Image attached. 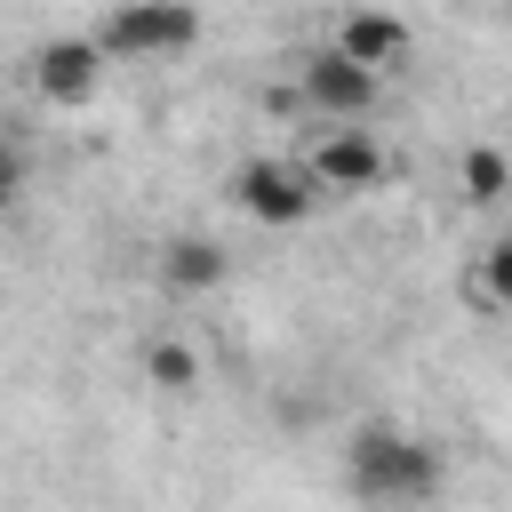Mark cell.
Returning a JSON list of instances; mask_svg holds the SVG:
<instances>
[{"instance_id":"1","label":"cell","mask_w":512,"mask_h":512,"mask_svg":"<svg viewBox=\"0 0 512 512\" xmlns=\"http://www.w3.org/2000/svg\"><path fill=\"white\" fill-rule=\"evenodd\" d=\"M344 480H352V496H368V504H416V496L440 488V456H432L416 432L360 424L352 448H344Z\"/></svg>"},{"instance_id":"2","label":"cell","mask_w":512,"mask_h":512,"mask_svg":"<svg viewBox=\"0 0 512 512\" xmlns=\"http://www.w3.org/2000/svg\"><path fill=\"white\" fill-rule=\"evenodd\" d=\"M192 40H200V8H160V0L112 8V16L96 24V56H104V64H112V56H128V64L176 56V48H192Z\"/></svg>"},{"instance_id":"3","label":"cell","mask_w":512,"mask_h":512,"mask_svg":"<svg viewBox=\"0 0 512 512\" xmlns=\"http://www.w3.org/2000/svg\"><path fill=\"white\" fill-rule=\"evenodd\" d=\"M232 200L256 216V224H304L312 208H320V192H312V176L304 168H288V160H248L240 176H232Z\"/></svg>"},{"instance_id":"4","label":"cell","mask_w":512,"mask_h":512,"mask_svg":"<svg viewBox=\"0 0 512 512\" xmlns=\"http://www.w3.org/2000/svg\"><path fill=\"white\" fill-rule=\"evenodd\" d=\"M304 176H312V192H320V184H328V192H368V184H384V176H392V160H384V144H376V136L336 128V136H320V144H312Z\"/></svg>"},{"instance_id":"5","label":"cell","mask_w":512,"mask_h":512,"mask_svg":"<svg viewBox=\"0 0 512 512\" xmlns=\"http://www.w3.org/2000/svg\"><path fill=\"white\" fill-rule=\"evenodd\" d=\"M96 80H104L96 40H40V56H32V88H40L48 104H88Z\"/></svg>"},{"instance_id":"6","label":"cell","mask_w":512,"mask_h":512,"mask_svg":"<svg viewBox=\"0 0 512 512\" xmlns=\"http://www.w3.org/2000/svg\"><path fill=\"white\" fill-rule=\"evenodd\" d=\"M336 56L360 64V72L400 64V56H408V16H392V8H352V16L336 24Z\"/></svg>"},{"instance_id":"7","label":"cell","mask_w":512,"mask_h":512,"mask_svg":"<svg viewBox=\"0 0 512 512\" xmlns=\"http://www.w3.org/2000/svg\"><path fill=\"white\" fill-rule=\"evenodd\" d=\"M304 104L328 112V120H360V112L376 104V72H360V64H344V56L328 48V56L304 64Z\"/></svg>"},{"instance_id":"8","label":"cell","mask_w":512,"mask_h":512,"mask_svg":"<svg viewBox=\"0 0 512 512\" xmlns=\"http://www.w3.org/2000/svg\"><path fill=\"white\" fill-rule=\"evenodd\" d=\"M160 280H168L176 296H208V288L224 280V248H216V240H168V248H160Z\"/></svg>"},{"instance_id":"9","label":"cell","mask_w":512,"mask_h":512,"mask_svg":"<svg viewBox=\"0 0 512 512\" xmlns=\"http://www.w3.org/2000/svg\"><path fill=\"white\" fill-rule=\"evenodd\" d=\"M144 384H152V392H168V400L200 392V352H192L184 336H160V344H144Z\"/></svg>"},{"instance_id":"10","label":"cell","mask_w":512,"mask_h":512,"mask_svg":"<svg viewBox=\"0 0 512 512\" xmlns=\"http://www.w3.org/2000/svg\"><path fill=\"white\" fill-rule=\"evenodd\" d=\"M464 192H472L480 208H496V200L512 192V168H504L496 144H472V152H464Z\"/></svg>"},{"instance_id":"11","label":"cell","mask_w":512,"mask_h":512,"mask_svg":"<svg viewBox=\"0 0 512 512\" xmlns=\"http://www.w3.org/2000/svg\"><path fill=\"white\" fill-rule=\"evenodd\" d=\"M16 192H24V160H16V144H0V216H8Z\"/></svg>"}]
</instances>
